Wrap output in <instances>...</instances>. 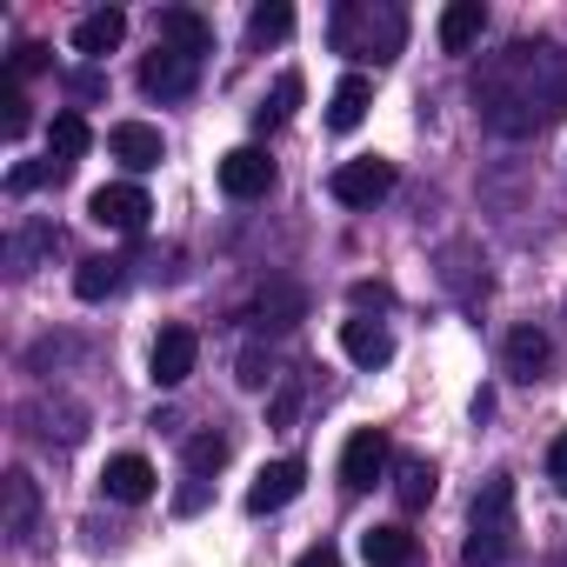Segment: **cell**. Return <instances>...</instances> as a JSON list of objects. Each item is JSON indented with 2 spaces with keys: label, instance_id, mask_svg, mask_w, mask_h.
<instances>
[{
  "label": "cell",
  "instance_id": "obj_21",
  "mask_svg": "<svg viewBox=\"0 0 567 567\" xmlns=\"http://www.w3.org/2000/svg\"><path fill=\"white\" fill-rule=\"evenodd\" d=\"M87 147H94V127H87L81 114H54V127H48V161L68 174V167H74Z\"/></svg>",
  "mask_w": 567,
  "mask_h": 567
},
{
  "label": "cell",
  "instance_id": "obj_17",
  "mask_svg": "<svg viewBox=\"0 0 567 567\" xmlns=\"http://www.w3.org/2000/svg\"><path fill=\"white\" fill-rule=\"evenodd\" d=\"M368 107H374V81H368V74H348V81L328 94V127H334V134H354V127L368 121Z\"/></svg>",
  "mask_w": 567,
  "mask_h": 567
},
{
  "label": "cell",
  "instance_id": "obj_26",
  "mask_svg": "<svg viewBox=\"0 0 567 567\" xmlns=\"http://www.w3.org/2000/svg\"><path fill=\"white\" fill-rule=\"evenodd\" d=\"M295 34V8H254L247 14V41L254 48H274V41H288Z\"/></svg>",
  "mask_w": 567,
  "mask_h": 567
},
{
  "label": "cell",
  "instance_id": "obj_4",
  "mask_svg": "<svg viewBox=\"0 0 567 567\" xmlns=\"http://www.w3.org/2000/svg\"><path fill=\"white\" fill-rule=\"evenodd\" d=\"M394 161H381V154H361V161H341L334 167V181H328V194L341 200V207H381L388 194H394Z\"/></svg>",
  "mask_w": 567,
  "mask_h": 567
},
{
  "label": "cell",
  "instance_id": "obj_33",
  "mask_svg": "<svg viewBox=\"0 0 567 567\" xmlns=\"http://www.w3.org/2000/svg\"><path fill=\"white\" fill-rule=\"evenodd\" d=\"M547 481L567 494V434H554V447H547Z\"/></svg>",
  "mask_w": 567,
  "mask_h": 567
},
{
  "label": "cell",
  "instance_id": "obj_22",
  "mask_svg": "<svg viewBox=\"0 0 567 567\" xmlns=\"http://www.w3.org/2000/svg\"><path fill=\"white\" fill-rule=\"evenodd\" d=\"M361 560L368 567H408L414 560V534L408 527H368L361 534Z\"/></svg>",
  "mask_w": 567,
  "mask_h": 567
},
{
  "label": "cell",
  "instance_id": "obj_3",
  "mask_svg": "<svg viewBox=\"0 0 567 567\" xmlns=\"http://www.w3.org/2000/svg\"><path fill=\"white\" fill-rule=\"evenodd\" d=\"M520 547V520H514V481L507 474H487L474 507H467V540H461V560L467 567H507Z\"/></svg>",
  "mask_w": 567,
  "mask_h": 567
},
{
  "label": "cell",
  "instance_id": "obj_18",
  "mask_svg": "<svg viewBox=\"0 0 567 567\" xmlns=\"http://www.w3.org/2000/svg\"><path fill=\"white\" fill-rule=\"evenodd\" d=\"M501 354H507V374H514V381H540V374H547V361H554V348H547V334H540V328H514Z\"/></svg>",
  "mask_w": 567,
  "mask_h": 567
},
{
  "label": "cell",
  "instance_id": "obj_2",
  "mask_svg": "<svg viewBox=\"0 0 567 567\" xmlns=\"http://www.w3.org/2000/svg\"><path fill=\"white\" fill-rule=\"evenodd\" d=\"M328 48L348 61L388 68L408 48V8H394V0H341L334 21H328Z\"/></svg>",
  "mask_w": 567,
  "mask_h": 567
},
{
  "label": "cell",
  "instance_id": "obj_7",
  "mask_svg": "<svg viewBox=\"0 0 567 567\" xmlns=\"http://www.w3.org/2000/svg\"><path fill=\"white\" fill-rule=\"evenodd\" d=\"M388 461H394L388 434H381V427H354L348 447H341V487H348V494H368V487L388 474Z\"/></svg>",
  "mask_w": 567,
  "mask_h": 567
},
{
  "label": "cell",
  "instance_id": "obj_6",
  "mask_svg": "<svg viewBox=\"0 0 567 567\" xmlns=\"http://www.w3.org/2000/svg\"><path fill=\"white\" fill-rule=\"evenodd\" d=\"M147 214H154V200H147L134 181L94 187V200H87V220H94V227H107V234H141V227H147Z\"/></svg>",
  "mask_w": 567,
  "mask_h": 567
},
{
  "label": "cell",
  "instance_id": "obj_19",
  "mask_svg": "<svg viewBox=\"0 0 567 567\" xmlns=\"http://www.w3.org/2000/svg\"><path fill=\"white\" fill-rule=\"evenodd\" d=\"M434 487H441L434 461H421V454H401V461H394V501H401L408 514H421V507L434 501Z\"/></svg>",
  "mask_w": 567,
  "mask_h": 567
},
{
  "label": "cell",
  "instance_id": "obj_30",
  "mask_svg": "<svg viewBox=\"0 0 567 567\" xmlns=\"http://www.w3.org/2000/svg\"><path fill=\"white\" fill-rule=\"evenodd\" d=\"M48 181H61L54 161H21V167L8 174V194H34V187H48Z\"/></svg>",
  "mask_w": 567,
  "mask_h": 567
},
{
  "label": "cell",
  "instance_id": "obj_25",
  "mask_svg": "<svg viewBox=\"0 0 567 567\" xmlns=\"http://www.w3.org/2000/svg\"><path fill=\"white\" fill-rule=\"evenodd\" d=\"M227 467V434H194L187 441V481H207Z\"/></svg>",
  "mask_w": 567,
  "mask_h": 567
},
{
  "label": "cell",
  "instance_id": "obj_13",
  "mask_svg": "<svg viewBox=\"0 0 567 567\" xmlns=\"http://www.w3.org/2000/svg\"><path fill=\"white\" fill-rule=\"evenodd\" d=\"M121 41H127V14L121 8H94V14L74 21V54H87V61H107Z\"/></svg>",
  "mask_w": 567,
  "mask_h": 567
},
{
  "label": "cell",
  "instance_id": "obj_9",
  "mask_svg": "<svg viewBox=\"0 0 567 567\" xmlns=\"http://www.w3.org/2000/svg\"><path fill=\"white\" fill-rule=\"evenodd\" d=\"M301 487H308V467L301 461H267L254 474V487H247V514H280Z\"/></svg>",
  "mask_w": 567,
  "mask_h": 567
},
{
  "label": "cell",
  "instance_id": "obj_5",
  "mask_svg": "<svg viewBox=\"0 0 567 567\" xmlns=\"http://www.w3.org/2000/svg\"><path fill=\"white\" fill-rule=\"evenodd\" d=\"M141 87L154 101H187L200 87V54H181V48H161L154 41V54L141 61Z\"/></svg>",
  "mask_w": 567,
  "mask_h": 567
},
{
  "label": "cell",
  "instance_id": "obj_11",
  "mask_svg": "<svg viewBox=\"0 0 567 567\" xmlns=\"http://www.w3.org/2000/svg\"><path fill=\"white\" fill-rule=\"evenodd\" d=\"M101 494L121 501V507H141V501L154 494V461H147V454H114V461L101 467Z\"/></svg>",
  "mask_w": 567,
  "mask_h": 567
},
{
  "label": "cell",
  "instance_id": "obj_10",
  "mask_svg": "<svg viewBox=\"0 0 567 567\" xmlns=\"http://www.w3.org/2000/svg\"><path fill=\"white\" fill-rule=\"evenodd\" d=\"M220 187H227L234 200H260V194L274 187L267 147H234V154H220Z\"/></svg>",
  "mask_w": 567,
  "mask_h": 567
},
{
  "label": "cell",
  "instance_id": "obj_15",
  "mask_svg": "<svg viewBox=\"0 0 567 567\" xmlns=\"http://www.w3.org/2000/svg\"><path fill=\"white\" fill-rule=\"evenodd\" d=\"M341 348H348V361H354V368H368V374L394 361V334H388L381 321H368V315L341 321Z\"/></svg>",
  "mask_w": 567,
  "mask_h": 567
},
{
  "label": "cell",
  "instance_id": "obj_1",
  "mask_svg": "<svg viewBox=\"0 0 567 567\" xmlns=\"http://www.w3.org/2000/svg\"><path fill=\"white\" fill-rule=\"evenodd\" d=\"M474 107L501 141H534L567 114V48L560 41H514L487 54L474 74Z\"/></svg>",
  "mask_w": 567,
  "mask_h": 567
},
{
  "label": "cell",
  "instance_id": "obj_37",
  "mask_svg": "<svg viewBox=\"0 0 567 567\" xmlns=\"http://www.w3.org/2000/svg\"><path fill=\"white\" fill-rule=\"evenodd\" d=\"M68 87H74V101H94V94H101V74H74Z\"/></svg>",
  "mask_w": 567,
  "mask_h": 567
},
{
  "label": "cell",
  "instance_id": "obj_29",
  "mask_svg": "<svg viewBox=\"0 0 567 567\" xmlns=\"http://www.w3.org/2000/svg\"><path fill=\"white\" fill-rule=\"evenodd\" d=\"M0 107H8V114H0V127H8V141H21L28 127H34V114H28V94L8 81V87H0Z\"/></svg>",
  "mask_w": 567,
  "mask_h": 567
},
{
  "label": "cell",
  "instance_id": "obj_12",
  "mask_svg": "<svg viewBox=\"0 0 567 567\" xmlns=\"http://www.w3.org/2000/svg\"><path fill=\"white\" fill-rule=\"evenodd\" d=\"M0 494H8V520H0V534L21 547V540L34 534V520H41V487H34V474H28V467H14L8 481H0Z\"/></svg>",
  "mask_w": 567,
  "mask_h": 567
},
{
  "label": "cell",
  "instance_id": "obj_14",
  "mask_svg": "<svg viewBox=\"0 0 567 567\" xmlns=\"http://www.w3.org/2000/svg\"><path fill=\"white\" fill-rule=\"evenodd\" d=\"M107 147H114V161H127L134 174H147V167H161V127H147V121H114L107 127Z\"/></svg>",
  "mask_w": 567,
  "mask_h": 567
},
{
  "label": "cell",
  "instance_id": "obj_34",
  "mask_svg": "<svg viewBox=\"0 0 567 567\" xmlns=\"http://www.w3.org/2000/svg\"><path fill=\"white\" fill-rule=\"evenodd\" d=\"M295 401H301L295 388H280V394H274V427H288V421H295Z\"/></svg>",
  "mask_w": 567,
  "mask_h": 567
},
{
  "label": "cell",
  "instance_id": "obj_8",
  "mask_svg": "<svg viewBox=\"0 0 567 567\" xmlns=\"http://www.w3.org/2000/svg\"><path fill=\"white\" fill-rule=\"evenodd\" d=\"M194 361H200V334L194 328H161V341L147 354V381L154 388H181L194 374Z\"/></svg>",
  "mask_w": 567,
  "mask_h": 567
},
{
  "label": "cell",
  "instance_id": "obj_24",
  "mask_svg": "<svg viewBox=\"0 0 567 567\" xmlns=\"http://www.w3.org/2000/svg\"><path fill=\"white\" fill-rule=\"evenodd\" d=\"M121 267H127V260H107V254L81 260V267H74V295H81V301H107V295L121 288Z\"/></svg>",
  "mask_w": 567,
  "mask_h": 567
},
{
  "label": "cell",
  "instance_id": "obj_31",
  "mask_svg": "<svg viewBox=\"0 0 567 567\" xmlns=\"http://www.w3.org/2000/svg\"><path fill=\"white\" fill-rule=\"evenodd\" d=\"M267 381H274V361H267L260 348H247V354H240V388H267Z\"/></svg>",
  "mask_w": 567,
  "mask_h": 567
},
{
  "label": "cell",
  "instance_id": "obj_38",
  "mask_svg": "<svg viewBox=\"0 0 567 567\" xmlns=\"http://www.w3.org/2000/svg\"><path fill=\"white\" fill-rule=\"evenodd\" d=\"M200 501H207V481H187V487H181V514H194Z\"/></svg>",
  "mask_w": 567,
  "mask_h": 567
},
{
  "label": "cell",
  "instance_id": "obj_20",
  "mask_svg": "<svg viewBox=\"0 0 567 567\" xmlns=\"http://www.w3.org/2000/svg\"><path fill=\"white\" fill-rule=\"evenodd\" d=\"M487 28V8L481 0H454V8H441V54H467Z\"/></svg>",
  "mask_w": 567,
  "mask_h": 567
},
{
  "label": "cell",
  "instance_id": "obj_16",
  "mask_svg": "<svg viewBox=\"0 0 567 567\" xmlns=\"http://www.w3.org/2000/svg\"><path fill=\"white\" fill-rule=\"evenodd\" d=\"M161 48H181V54H214V28L194 14V8H161Z\"/></svg>",
  "mask_w": 567,
  "mask_h": 567
},
{
  "label": "cell",
  "instance_id": "obj_35",
  "mask_svg": "<svg viewBox=\"0 0 567 567\" xmlns=\"http://www.w3.org/2000/svg\"><path fill=\"white\" fill-rule=\"evenodd\" d=\"M295 567H341V554H334V547H328V540H321V547H308V554H301V560H295Z\"/></svg>",
  "mask_w": 567,
  "mask_h": 567
},
{
  "label": "cell",
  "instance_id": "obj_27",
  "mask_svg": "<svg viewBox=\"0 0 567 567\" xmlns=\"http://www.w3.org/2000/svg\"><path fill=\"white\" fill-rule=\"evenodd\" d=\"M301 308H308L301 288H267V295H260V321H267V328H295Z\"/></svg>",
  "mask_w": 567,
  "mask_h": 567
},
{
  "label": "cell",
  "instance_id": "obj_28",
  "mask_svg": "<svg viewBox=\"0 0 567 567\" xmlns=\"http://www.w3.org/2000/svg\"><path fill=\"white\" fill-rule=\"evenodd\" d=\"M41 247H54V227H21V234L8 240V267H14V274H28Z\"/></svg>",
  "mask_w": 567,
  "mask_h": 567
},
{
  "label": "cell",
  "instance_id": "obj_32",
  "mask_svg": "<svg viewBox=\"0 0 567 567\" xmlns=\"http://www.w3.org/2000/svg\"><path fill=\"white\" fill-rule=\"evenodd\" d=\"M41 68H48V48H41V41H28V48L14 54V81H28V74H41Z\"/></svg>",
  "mask_w": 567,
  "mask_h": 567
},
{
  "label": "cell",
  "instance_id": "obj_36",
  "mask_svg": "<svg viewBox=\"0 0 567 567\" xmlns=\"http://www.w3.org/2000/svg\"><path fill=\"white\" fill-rule=\"evenodd\" d=\"M354 308H388V288H374V280H361V288H354Z\"/></svg>",
  "mask_w": 567,
  "mask_h": 567
},
{
  "label": "cell",
  "instance_id": "obj_23",
  "mask_svg": "<svg viewBox=\"0 0 567 567\" xmlns=\"http://www.w3.org/2000/svg\"><path fill=\"white\" fill-rule=\"evenodd\" d=\"M295 107H301V74H280V81H274V94L254 107V127H260V134L288 127V114H295Z\"/></svg>",
  "mask_w": 567,
  "mask_h": 567
}]
</instances>
